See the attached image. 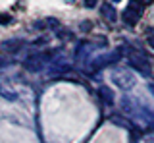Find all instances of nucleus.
<instances>
[{
    "label": "nucleus",
    "mask_w": 154,
    "mask_h": 143,
    "mask_svg": "<svg viewBox=\"0 0 154 143\" xmlns=\"http://www.w3.org/2000/svg\"><path fill=\"white\" fill-rule=\"evenodd\" d=\"M110 79H112V83H116L119 89H131L135 85V75L133 72L125 70V68H116L110 72Z\"/></svg>",
    "instance_id": "1"
},
{
    "label": "nucleus",
    "mask_w": 154,
    "mask_h": 143,
    "mask_svg": "<svg viewBox=\"0 0 154 143\" xmlns=\"http://www.w3.org/2000/svg\"><path fill=\"white\" fill-rule=\"evenodd\" d=\"M127 58H129V66L135 70H139L143 75H150V64L146 62V58L143 56V52H137L133 49H127Z\"/></svg>",
    "instance_id": "2"
},
{
    "label": "nucleus",
    "mask_w": 154,
    "mask_h": 143,
    "mask_svg": "<svg viewBox=\"0 0 154 143\" xmlns=\"http://www.w3.org/2000/svg\"><path fill=\"white\" fill-rule=\"evenodd\" d=\"M143 10L144 8L137 2V0H129V6L125 8V12H123V21L127 23V25H131V27L137 25V21L141 20V16H143Z\"/></svg>",
    "instance_id": "3"
},
{
    "label": "nucleus",
    "mask_w": 154,
    "mask_h": 143,
    "mask_svg": "<svg viewBox=\"0 0 154 143\" xmlns=\"http://www.w3.org/2000/svg\"><path fill=\"white\" fill-rule=\"evenodd\" d=\"M100 14H102V17L106 20V23H114L116 21V8L110 6L108 2L100 4Z\"/></svg>",
    "instance_id": "4"
},
{
    "label": "nucleus",
    "mask_w": 154,
    "mask_h": 143,
    "mask_svg": "<svg viewBox=\"0 0 154 143\" xmlns=\"http://www.w3.org/2000/svg\"><path fill=\"white\" fill-rule=\"evenodd\" d=\"M98 95L102 97V101L106 104H114V91L110 87H106V85H102V87L98 89Z\"/></svg>",
    "instance_id": "5"
},
{
    "label": "nucleus",
    "mask_w": 154,
    "mask_h": 143,
    "mask_svg": "<svg viewBox=\"0 0 154 143\" xmlns=\"http://www.w3.org/2000/svg\"><path fill=\"white\" fill-rule=\"evenodd\" d=\"M42 60L45 58H41V56H31V58L25 62V66L29 70H41L42 68Z\"/></svg>",
    "instance_id": "6"
},
{
    "label": "nucleus",
    "mask_w": 154,
    "mask_h": 143,
    "mask_svg": "<svg viewBox=\"0 0 154 143\" xmlns=\"http://www.w3.org/2000/svg\"><path fill=\"white\" fill-rule=\"evenodd\" d=\"M19 45H21V41H19V39H16V41H8V43H2V49H4V50H8V52H14V50H16Z\"/></svg>",
    "instance_id": "7"
},
{
    "label": "nucleus",
    "mask_w": 154,
    "mask_h": 143,
    "mask_svg": "<svg viewBox=\"0 0 154 143\" xmlns=\"http://www.w3.org/2000/svg\"><path fill=\"white\" fill-rule=\"evenodd\" d=\"M10 21H12V17L8 14H0V23H10Z\"/></svg>",
    "instance_id": "8"
},
{
    "label": "nucleus",
    "mask_w": 154,
    "mask_h": 143,
    "mask_svg": "<svg viewBox=\"0 0 154 143\" xmlns=\"http://www.w3.org/2000/svg\"><path fill=\"white\" fill-rule=\"evenodd\" d=\"M85 4H87V8H94L96 6V0H85Z\"/></svg>",
    "instance_id": "9"
},
{
    "label": "nucleus",
    "mask_w": 154,
    "mask_h": 143,
    "mask_svg": "<svg viewBox=\"0 0 154 143\" xmlns=\"http://www.w3.org/2000/svg\"><path fill=\"white\" fill-rule=\"evenodd\" d=\"M148 45H150V46H152V49H154V33H152V35H150V37H148Z\"/></svg>",
    "instance_id": "10"
},
{
    "label": "nucleus",
    "mask_w": 154,
    "mask_h": 143,
    "mask_svg": "<svg viewBox=\"0 0 154 143\" xmlns=\"http://www.w3.org/2000/svg\"><path fill=\"white\" fill-rule=\"evenodd\" d=\"M146 143H154V135H148L146 137Z\"/></svg>",
    "instance_id": "11"
},
{
    "label": "nucleus",
    "mask_w": 154,
    "mask_h": 143,
    "mask_svg": "<svg viewBox=\"0 0 154 143\" xmlns=\"http://www.w3.org/2000/svg\"><path fill=\"white\" fill-rule=\"evenodd\" d=\"M112 2H119V0H112Z\"/></svg>",
    "instance_id": "12"
},
{
    "label": "nucleus",
    "mask_w": 154,
    "mask_h": 143,
    "mask_svg": "<svg viewBox=\"0 0 154 143\" xmlns=\"http://www.w3.org/2000/svg\"><path fill=\"white\" fill-rule=\"evenodd\" d=\"M69 2H75V0H69Z\"/></svg>",
    "instance_id": "13"
}]
</instances>
